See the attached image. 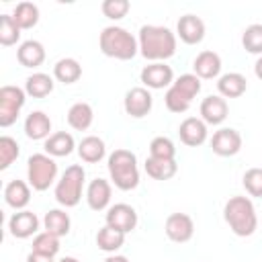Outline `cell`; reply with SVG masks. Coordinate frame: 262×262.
Instances as JSON below:
<instances>
[{
  "label": "cell",
  "instance_id": "20",
  "mask_svg": "<svg viewBox=\"0 0 262 262\" xmlns=\"http://www.w3.org/2000/svg\"><path fill=\"white\" fill-rule=\"evenodd\" d=\"M16 59L23 68H39L45 61V47L37 39H27L16 49Z\"/></svg>",
  "mask_w": 262,
  "mask_h": 262
},
{
  "label": "cell",
  "instance_id": "29",
  "mask_svg": "<svg viewBox=\"0 0 262 262\" xmlns=\"http://www.w3.org/2000/svg\"><path fill=\"white\" fill-rule=\"evenodd\" d=\"M53 76L61 84H74V82H78L82 78V66L74 57H61L53 66Z\"/></svg>",
  "mask_w": 262,
  "mask_h": 262
},
{
  "label": "cell",
  "instance_id": "34",
  "mask_svg": "<svg viewBox=\"0 0 262 262\" xmlns=\"http://www.w3.org/2000/svg\"><path fill=\"white\" fill-rule=\"evenodd\" d=\"M242 45L248 53H254V55H262V25L260 23H254L250 27L244 29L242 33Z\"/></svg>",
  "mask_w": 262,
  "mask_h": 262
},
{
  "label": "cell",
  "instance_id": "36",
  "mask_svg": "<svg viewBox=\"0 0 262 262\" xmlns=\"http://www.w3.org/2000/svg\"><path fill=\"white\" fill-rule=\"evenodd\" d=\"M149 158L158 160H176V145L170 137H154L149 143Z\"/></svg>",
  "mask_w": 262,
  "mask_h": 262
},
{
  "label": "cell",
  "instance_id": "32",
  "mask_svg": "<svg viewBox=\"0 0 262 262\" xmlns=\"http://www.w3.org/2000/svg\"><path fill=\"white\" fill-rule=\"evenodd\" d=\"M12 18L14 23L25 31V29H33L37 23H39V8L37 4L33 2H18L14 6V12H12Z\"/></svg>",
  "mask_w": 262,
  "mask_h": 262
},
{
  "label": "cell",
  "instance_id": "40",
  "mask_svg": "<svg viewBox=\"0 0 262 262\" xmlns=\"http://www.w3.org/2000/svg\"><path fill=\"white\" fill-rule=\"evenodd\" d=\"M27 262H55L53 258H49V256H43V254H35V252H31L29 256H27Z\"/></svg>",
  "mask_w": 262,
  "mask_h": 262
},
{
  "label": "cell",
  "instance_id": "6",
  "mask_svg": "<svg viewBox=\"0 0 262 262\" xmlns=\"http://www.w3.org/2000/svg\"><path fill=\"white\" fill-rule=\"evenodd\" d=\"M84 182H86V172L80 164H72L66 168V172L61 174V178L55 184V201L70 209L76 207L82 201V190H84Z\"/></svg>",
  "mask_w": 262,
  "mask_h": 262
},
{
  "label": "cell",
  "instance_id": "38",
  "mask_svg": "<svg viewBox=\"0 0 262 262\" xmlns=\"http://www.w3.org/2000/svg\"><path fill=\"white\" fill-rule=\"evenodd\" d=\"M242 184L250 196L262 199V168H250L244 172Z\"/></svg>",
  "mask_w": 262,
  "mask_h": 262
},
{
  "label": "cell",
  "instance_id": "22",
  "mask_svg": "<svg viewBox=\"0 0 262 262\" xmlns=\"http://www.w3.org/2000/svg\"><path fill=\"white\" fill-rule=\"evenodd\" d=\"M217 90L223 98H239L248 90V80L239 72H227L217 78Z\"/></svg>",
  "mask_w": 262,
  "mask_h": 262
},
{
  "label": "cell",
  "instance_id": "17",
  "mask_svg": "<svg viewBox=\"0 0 262 262\" xmlns=\"http://www.w3.org/2000/svg\"><path fill=\"white\" fill-rule=\"evenodd\" d=\"M201 119L207 123V125H221L225 119H227V113H229V106H227V100L219 94H211L207 98H203L201 102Z\"/></svg>",
  "mask_w": 262,
  "mask_h": 262
},
{
  "label": "cell",
  "instance_id": "26",
  "mask_svg": "<svg viewBox=\"0 0 262 262\" xmlns=\"http://www.w3.org/2000/svg\"><path fill=\"white\" fill-rule=\"evenodd\" d=\"M43 227H45V231H49L57 237H63L70 233L72 219L63 209H49L43 217Z\"/></svg>",
  "mask_w": 262,
  "mask_h": 262
},
{
  "label": "cell",
  "instance_id": "2",
  "mask_svg": "<svg viewBox=\"0 0 262 262\" xmlns=\"http://www.w3.org/2000/svg\"><path fill=\"white\" fill-rule=\"evenodd\" d=\"M98 47L106 57L121 61H129L139 53L137 37H133L125 27L119 25H108L102 29L98 37Z\"/></svg>",
  "mask_w": 262,
  "mask_h": 262
},
{
  "label": "cell",
  "instance_id": "7",
  "mask_svg": "<svg viewBox=\"0 0 262 262\" xmlns=\"http://www.w3.org/2000/svg\"><path fill=\"white\" fill-rule=\"evenodd\" d=\"M57 178V164L47 154H33L27 162V180L33 190H47Z\"/></svg>",
  "mask_w": 262,
  "mask_h": 262
},
{
  "label": "cell",
  "instance_id": "9",
  "mask_svg": "<svg viewBox=\"0 0 262 262\" xmlns=\"http://www.w3.org/2000/svg\"><path fill=\"white\" fill-rule=\"evenodd\" d=\"M164 231H166V235H168L170 242H174V244H186L194 235V221L186 213H172V215L166 217Z\"/></svg>",
  "mask_w": 262,
  "mask_h": 262
},
{
  "label": "cell",
  "instance_id": "13",
  "mask_svg": "<svg viewBox=\"0 0 262 262\" xmlns=\"http://www.w3.org/2000/svg\"><path fill=\"white\" fill-rule=\"evenodd\" d=\"M104 221L113 229H119L127 235L129 231H133L137 227V211L127 203H117V205H111L106 209Z\"/></svg>",
  "mask_w": 262,
  "mask_h": 262
},
{
  "label": "cell",
  "instance_id": "11",
  "mask_svg": "<svg viewBox=\"0 0 262 262\" xmlns=\"http://www.w3.org/2000/svg\"><path fill=\"white\" fill-rule=\"evenodd\" d=\"M151 106H154V96L143 86H135V88L127 90V94L123 98V108L133 119H143L145 115H149Z\"/></svg>",
  "mask_w": 262,
  "mask_h": 262
},
{
  "label": "cell",
  "instance_id": "33",
  "mask_svg": "<svg viewBox=\"0 0 262 262\" xmlns=\"http://www.w3.org/2000/svg\"><path fill=\"white\" fill-rule=\"evenodd\" d=\"M59 237L49 233V231H41L33 237V252L35 254H43V256H49V258H55L57 252H59Z\"/></svg>",
  "mask_w": 262,
  "mask_h": 262
},
{
  "label": "cell",
  "instance_id": "31",
  "mask_svg": "<svg viewBox=\"0 0 262 262\" xmlns=\"http://www.w3.org/2000/svg\"><path fill=\"white\" fill-rule=\"evenodd\" d=\"M123 244H125V233L119 229H113L111 225L100 227L96 233V246L106 254H115Z\"/></svg>",
  "mask_w": 262,
  "mask_h": 262
},
{
  "label": "cell",
  "instance_id": "37",
  "mask_svg": "<svg viewBox=\"0 0 262 262\" xmlns=\"http://www.w3.org/2000/svg\"><path fill=\"white\" fill-rule=\"evenodd\" d=\"M20 154V147L16 143L14 137L10 135H2L0 137V170H6Z\"/></svg>",
  "mask_w": 262,
  "mask_h": 262
},
{
  "label": "cell",
  "instance_id": "30",
  "mask_svg": "<svg viewBox=\"0 0 262 262\" xmlns=\"http://www.w3.org/2000/svg\"><path fill=\"white\" fill-rule=\"evenodd\" d=\"M145 172L154 180H170L178 172L176 160H158V158H147L143 164Z\"/></svg>",
  "mask_w": 262,
  "mask_h": 262
},
{
  "label": "cell",
  "instance_id": "1",
  "mask_svg": "<svg viewBox=\"0 0 262 262\" xmlns=\"http://www.w3.org/2000/svg\"><path fill=\"white\" fill-rule=\"evenodd\" d=\"M139 53L154 61H166L176 53V33L162 25H143L137 35Z\"/></svg>",
  "mask_w": 262,
  "mask_h": 262
},
{
  "label": "cell",
  "instance_id": "18",
  "mask_svg": "<svg viewBox=\"0 0 262 262\" xmlns=\"http://www.w3.org/2000/svg\"><path fill=\"white\" fill-rule=\"evenodd\" d=\"M221 66L223 63H221L219 53H215L211 49H205L194 57V61H192V70L194 72L192 74L196 78H201V80H213V78H219Z\"/></svg>",
  "mask_w": 262,
  "mask_h": 262
},
{
  "label": "cell",
  "instance_id": "15",
  "mask_svg": "<svg viewBox=\"0 0 262 262\" xmlns=\"http://www.w3.org/2000/svg\"><path fill=\"white\" fill-rule=\"evenodd\" d=\"M178 135H180V141L188 147H199L207 141V123L201 119V117H186L180 127H178Z\"/></svg>",
  "mask_w": 262,
  "mask_h": 262
},
{
  "label": "cell",
  "instance_id": "24",
  "mask_svg": "<svg viewBox=\"0 0 262 262\" xmlns=\"http://www.w3.org/2000/svg\"><path fill=\"white\" fill-rule=\"evenodd\" d=\"M4 201L8 207L16 209V211H23L29 201H31V184H27L25 180H10L6 186H4Z\"/></svg>",
  "mask_w": 262,
  "mask_h": 262
},
{
  "label": "cell",
  "instance_id": "28",
  "mask_svg": "<svg viewBox=\"0 0 262 262\" xmlns=\"http://www.w3.org/2000/svg\"><path fill=\"white\" fill-rule=\"evenodd\" d=\"M94 121V111L88 102H74L68 111V125L76 131H86Z\"/></svg>",
  "mask_w": 262,
  "mask_h": 262
},
{
  "label": "cell",
  "instance_id": "41",
  "mask_svg": "<svg viewBox=\"0 0 262 262\" xmlns=\"http://www.w3.org/2000/svg\"><path fill=\"white\" fill-rule=\"evenodd\" d=\"M104 262H129L127 256H121V254H111L104 258Z\"/></svg>",
  "mask_w": 262,
  "mask_h": 262
},
{
  "label": "cell",
  "instance_id": "12",
  "mask_svg": "<svg viewBox=\"0 0 262 262\" xmlns=\"http://www.w3.org/2000/svg\"><path fill=\"white\" fill-rule=\"evenodd\" d=\"M211 149L213 154L221 156V158H231L235 154H239L242 149V135L237 129L231 127H221L213 133L211 137Z\"/></svg>",
  "mask_w": 262,
  "mask_h": 262
},
{
  "label": "cell",
  "instance_id": "14",
  "mask_svg": "<svg viewBox=\"0 0 262 262\" xmlns=\"http://www.w3.org/2000/svg\"><path fill=\"white\" fill-rule=\"evenodd\" d=\"M176 37L186 45H199L205 39V23L196 14H184L176 23Z\"/></svg>",
  "mask_w": 262,
  "mask_h": 262
},
{
  "label": "cell",
  "instance_id": "35",
  "mask_svg": "<svg viewBox=\"0 0 262 262\" xmlns=\"http://www.w3.org/2000/svg\"><path fill=\"white\" fill-rule=\"evenodd\" d=\"M20 27L14 23L12 14H0V45L10 47L20 39Z\"/></svg>",
  "mask_w": 262,
  "mask_h": 262
},
{
  "label": "cell",
  "instance_id": "25",
  "mask_svg": "<svg viewBox=\"0 0 262 262\" xmlns=\"http://www.w3.org/2000/svg\"><path fill=\"white\" fill-rule=\"evenodd\" d=\"M78 156L82 162L86 164H98L104 156H106V145L100 137L96 135H86L80 143H78Z\"/></svg>",
  "mask_w": 262,
  "mask_h": 262
},
{
  "label": "cell",
  "instance_id": "16",
  "mask_svg": "<svg viewBox=\"0 0 262 262\" xmlns=\"http://www.w3.org/2000/svg\"><path fill=\"white\" fill-rule=\"evenodd\" d=\"M8 231L16 239H27V237H31L39 231V217L33 211H27V209L16 211L8 219Z\"/></svg>",
  "mask_w": 262,
  "mask_h": 262
},
{
  "label": "cell",
  "instance_id": "8",
  "mask_svg": "<svg viewBox=\"0 0 262 262\" xmlns=\"http://www.w3.org/2000/svg\"><path fill=\"white\" fill-rule=\"evenodd\" d=\"M27 102V92L18 86L6 84L0 88V127H10Z\"/></svg>",
  "mask_w": 262,
  "mask_h": 262
},
{
  "label": "cell",
  "instance_id": "10",
  "mask_svg": "<svg viewBox=\"0 0 262 262\" xmlns=\"http://www.w3.org/2000/svg\"><path fill=\"white\" fill-rule=\"evenodd\" d=\"M139 78L143 82V88H147V90H164V88L172 86L174 72L164 61H154V63H149V66H145L141 70Z\"/></svg>",
  "mask_w": 262,
  "mask_h": 262
},
{
  "label": "cell",
  "instance_id": "21",
  "mask_svg": "<svg viewBox=\"0 0 262 262\" xmlns=\"http://www.w3.org/2000/svg\"><path fill=\"white\" fill-rule=\"evenodd\" d=\"M25 135L33 141L47 139L51 135V119L43 111H33L25 119Z\"/></svg>",
  "mask_w": 262,
  "mask_h": 262
},
{
  "label": "cell",
  "instance_id": "42",
  "mask_svg": "<svg viewBox=\"0 0 262 262\" xmlns=\"http://www.w3.org/2000/svg\"><path fill=\"white\" fill-rule=\"evenodd\" d=\"M254 74H256V78L258 80H262V55L256 59V63H254Z\"/></svg>",
  "mask_w": 262,
  "mask_h": 262
},
{
  "label": "cell",
  "instance_id": "39",
  "mask_svg": "<svg viewBox=\"0 0 262 262\" xmlns=\"http://www.w3.org/2000/svg\"><path fill=\"white\" fill-rule=\"evenodd\" d=\"M129 8H131L129 0H104V2L100 4L102 14H104L106 18H111V20H121L123 16H127Z\"/></svg>",
  "mask_w": 262,
  "mask_h": 262
},
{
  "label": "cell",
  "instance_id": "19",
  "mask_svg": "<svg viewBox=\"0 0 262 262\" xmlns=\"http://www.w3.org/2000/svg\"><path fill=\"white\" fill-rule=\"evenodd\" d=\"M113 186L104 178H94L86 188V203L92 211H104L111 203Z\"/></svg>",
  "mask_w": 262,
  "mask_h": 262
},
{
  "label": "cell",
  "instance_id": "23",
  "mask_svg": "<svg viewBox=\"0 0 262 262\" xmlns=\"http://www.w3.org/2000/svg\"><path fill=\"white\" fill-rule=\"evenodd\" d=\"M43 147H45V154L51 156V158H66L74 149H78L72 133H68V131H55V133H51L45 139Z\"/></svg>",
  "mask_w": 262,
  "mask_h": 262
},
{
  "label": "cell",
  "instance_id": "4",
  "mask_svg": "<svg viewBox=\"0 0 262 262\" xmlns=\"http://www.w3.org/2000/svg\"><path fill=\"white\" fill-rule=\"evenodd\" d=\"M108 176L119 190H133L139 184L137 156L129 149H115L106 160Z\"/></svg>",
  "mask_w": 262,
  "mask_h": 262
},
{
  "label": "cell",
  "instance_id": "27",
  "mask_svg": "<svg viewBox=\"0 0 262 262\" xmlns=\"http://www.w3.org/2000/svg\"><path fill=\"white\" fill-rule=\"evenodd\" d=\"M53 86H55L53 78L43 72H35L25 80V92H27V96H33V98L49 96L53 92Z\"/></svg>",
  "mask_w": 262,
  "mask_h": 262
},
{
  "label": "cell",
  "instance_id": "5",
  "mask_svg": "<svg viewBox=\"0 0 262 262\" xmlns=\"http://www.w3.org/2000/svg\"><path fill=\"white\" fill-rule=\"evenodd\" d=\"M199 92H201V78H196L194 74H182L172 82V86L164 94L166 108L178 115L186 113L192 104V98Z\"/></svg>",
  "mask_w": 262,
  "mask_h": 262
},
{
  "label": "cell",
  "instance_id": "43",
  "mask_svg": "<svg viewBox=\"0 0 262 262\" xmlns=\"http://www.w3.org/2000/svg\"><path fill=\"white\" fill-rule=\"evenodd\" d=\"M57 262H80V260L74 258V256H66V258H61V260H57Z\"/></svg>",
  "mask_w": 262,
  "mask_h": 262
},
{
  "label": "cell",
  "instance_id": "3",
  "mask_svg": "<svg viewBox=\"0 0 262 262\" xmlns=\"http://www.w3.org/2000/svg\"><path fill=\"white\" fill-rule=\"evenodd\" d=\"M223 219L237 237H250L258 227V215L248 196H231L223 207Z\"/></svg>",
  "mask_w": 262,
  "mask_h": 262
}]
</instances>
